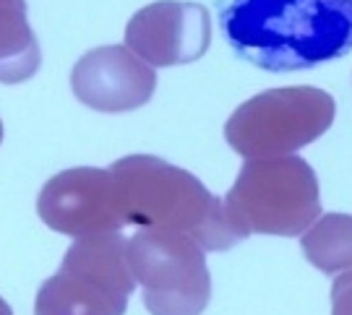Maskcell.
I'll return each instance as SVG.
<instances>
[{"label":"cell","mask_w":352,"mask_h":315,"mask_svg":"<svg viewBox=\"0 0 352 315\" xmlns=\"http://www.w3.org/2000/svg\"><path fill=\"white\" fill-rule=\"evenodd\" d=\"M217 21L238 58L272 73L352 52V0H217Z\"/></svg>","instance_id":"1"},{"label":"cell","mask_w":352,"mask_h":315,"mask_svg":"<svg viewBox=\"0 0 352 315\" xmlns=\"http://www.w3.org/2000/svg\"><path fill=\"white\" fill-rule=\"evenodd\" d=\"M136 279L118 232L76 237L58 274L42 281L34 315H126Z\"/></svg>","instance_id":"4"},{"label":"cell","mask_w":352,"mask_h":315,"mask_svg":"<svg viewBox=\"0 0 352 315\" xmlns=\"http://www.w3.org/2000/svg\"><path fill=\"white\" fill-rule=\"evenodd\" d=\"M128 264L151 315H201L212 300L206 255L180 232L139 229L128 240Z\"/></svg>","instance_id":"6"},{"label":"cell","mask_w":352,"mask_h":315,"mask_svg":"<svg viewBox=\"0 0 352 315\" xmlns=\"http://www.w3.org/2000/svg\"><path fill=\"white\" fill-rule=\"evenodd\" d=\"M331 315H352V271H344V274L334 279Z\"/></svg>","instance_id":"12"},{"label":"cell","mask_w":352,"mask_h":315,"mask_svg":"<svg viewBox=\"0 0 352 315\" xmlns=\"http://www.w3.org/2000/svg\"><path fill=\"white\" fill-rule=\"evenodd\" d=\"M300 248L305 261L327 277L352 271V216H321L300 235Z\"/></svg>","instance_id":"11"},{"label":"cell","mask_w":352,"mask_h":315,"mask_svg":"<svg viewBox=\"0 0 352 315\" xmlns=\"http://www.w3.org/2000/svg\"><path fill=\"white\" fill-rule=\"evenodd\" d=\"M37 214L52 232L68 237L126 227L115 201L113 175L100 167H71L50 177L39 190Z\"/></svg>","instance_id":"7"},{"label":"cell","mask_w":352,"mask_h":315,"mask_svg":"<svg viewBox=\"0 0 352 315\" xmlns=\"http://www.w3.org/2000/svg\"><path fill=\"white\" fill-rule=\"evenodd\" d=\"M0 315H13L11 305L6 303V300H3V297H0Z\"/></svg>","instance_id":"13"},{"label":"cell","mask_w":352,"mask_h":315,"mask_svg":"<svg viewBox=\"0 0 352 315\" xmlns=\"http://www.w3.org/2000/svg\"><path fill=\"white\" fill-rule=\"evenodd\" d=\"M76 100L89 110L118 115L139 110L154 97L157 73L126 45L89 50L71 71Z\"/></svg>","instance_id":"9"},{"label":"cell","mask_w":352,"mask_h":315,"mask_svg":"<svg viewBox=\"0 0 352 315\" xmlns=\"http://www.w3.org/2000/svg\"><path fill=\"white\" fill-rule=\"evenodd\" d=\"M39 65L42 52L26 19V0H0V84H24Z\"/></svg>","instance_id":"10"},{"label":"cell","mask_w":352,"mask_h":315,"mask_svg":"<svg viewBox=\"0 0 352 315\" xmlns=\"http://www.w3.org/2000/svg\"><path fill=\"white\" fill-rule=\"evenodd\" d=\"M0 141H3V123H0Z\"/></svg>","instance_id":"14"},{"label":"cell","mask_w":352,"mask_h":315,"mask_svg":"<svg viewBox=\"0 0 352 315\" xmlns=\"http://www.w3.org/2000/svg\"><path fill=\"white\" fill-rule=\"evenodd\" d=\"M316 170L302 156L245 159L225 196L227 222L240 237H298L321 216Z\"/></svg>","instance_id":"3"},{"label":"cell","mask_w":352,"mask_h":315,"mask_svg":"<svg viewBox=\"0 0 352 315\" xmlns=\"http://www.w3.org/2000/svg\"><path fill=\"white\" fill-rule=\"evenodd\" d=\"M334 97L316 86L269 89L243 102L225 123V139L245 159L289 156L327 133Z\"/></svg>","instance_id":"5"},{"label":"cell","mask_w":352,"mask_h":315,"mask_svg":"<svg viewBox=\"0 0 352 315\" xmlns=\"http://www.w3.org/2000/svg\"><path fill=\"white\" fill-rule=\"evenodd\" d=\"M212 21L201 3L160 0L131 16L126 47L151 68L193 63L206 55Z\"/></svg>","instance_id":"8"},{"label":"cell","mask_w":352,"mask_h":315,"mask_svg":"<svg viewBox=\"0 0 352 315\" xmlns=\"http://www.w3.org/2000/svg\"><path fill=\"white\" fill-rule=\"evenodd\" d=\"M107 170L126 227L180 232L201 250H230L243 242L227 222L225 203L188 170L149 154L123 156Z\"/></svg>","instance_id":"2"}]
</instances>
